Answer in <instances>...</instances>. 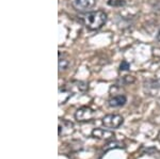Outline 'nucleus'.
<instances>
[{
  "mask_svg": "<svg viewBox=\"0 0 160 159\" xmlns=\"http://www.w3.org/2000/svg\"><path fill=\"white\" fill-rule=\"evenodd\" d=\"M156 38L160 42V29L158 30V32H157V35H156Z\"/></svg>",
  "mask_w": 160,
  "mask_h": 159,
  "instance_id": "nucleus-14",
  "label": "nucleus"
},
{
  "mask_svg": "<svg viewBox=\"0 0 160 159\" xmlns=\"http://www.w3.org/2000/svg\"><path fill=\"white\" fill-rule=\"evenodd\" d=\"M135 81H136V78L133 76H130V75H126V76H124L122 79H121V83L125 84V86L132 84Z\"/></svg>",
  "mask_w": 160,
  "mask_h": 159,
  "instance_id": "nucleus-10",
  "label": "nucleus"
},
{
  "mask_svg": "<svg viewBox=\"0 0 160 159\" xmlns=\"http://www.w3.org/2000/svg\"><path fill=\"white\" fill-rule=\"evenodd\" d=\"M146 87L148 89H152V90H156V89H159L160 88V79H157V80H151L146 83Z\"/></svg>",
  "mask_w": 160,
  "mask_h": 159,
  "instance_id": "nucleus-11",
  "label": "nucleus"
},
{
  "mask_svg": "<svg viewBox=\"0 0 160 159\" xmlns=\"http://www.w3.org/2000/svg\"><path fill=\"white\" fill-rule=\"evenodd\" d=\"M58 65H59V71H64L68 67L69 65V61L66 58H63L61 57V55L59 53V62H58Z\"/></svg>",
  "mask_w": 160,
  "mask_h": 159,
  "instance_id": "nucleus-8",
  "label": "nucleus"
},
{
  "mask_svg": "<svg viewBox=\"0 0 160 159\" xmlns=\"http://www.w3.org/2000/svg\"><path fill=\"white\" fill-rule=\"evenodd\" d=\"M102 123L106 128H109V129H117V128L122 126V124L124 123V117L122 115L115 114V113L107 114L102 117Z\"/></svg>",
  "mask_w": 160,
  "mask_h": 159,
  "instance_id": "nucleus-2",
  "label": "nucleus"
},
{
  "mask_svg": "<svg viewBox=\"0 0 160 159\" xmlns=\"http://www.w3.org/2000/svg\"><path fill=\"white\" fill-rule=\"evenodd\" d=\"M108 4L110 7H122L126 4L125 0H108Z\"/></svg>",
  "mask_w": 160,
  "mask_h": 159,
  "instance_id": "nucleus-9",
  "label": "nucleus"
},
{
  "mask_svg": "<svg viewBox=\"0 0 160 159\" xmlns=\"http://www.w3.org/2000/svg\"><path fill=\"white\" fill-rule=\"evenodd\" d=\"M78 88L80 91L82 92H86L88 89H89V86H88L87 82H82V81H80V82H78Z\"/></svg>",
  "mask_w": 160,
  "mask_h": 159,
  "instance_id": "nucleus-13",
  "label": "nucleus"
},
{
  "mask_svg": "<svg viewBox=\"0 0 160 159\" xmlns=\"http://www.w3.org/2000/svg\"><path fill=\"white\" fill-rule=\"evenodd\" d=\"M95 111L92 108L88 106H82L76 110L75 112V120L77 122L83 123V122H90L94 119Z\"/></svg>",
  "mask_w": 160,
  "mask_h": 159,
  "instance_id": "nucleus-3",
  "label": "nucleus"
},
{
  "mask_svg": "<svg viewBox=\"0 0 160 159\" xmlns=\"http://www.w3.org/2000/svg\"><path fill=\"white\" fill-rule=\"evenodd\" d=\"M72 4H73V7L76 11L88 12L89 10L95 7L96 0H74Z\"/></svg>",
  "mask_w": 160,
  "mask_h": 159,
  "instance_id": "nucleus-5",
  "label": "nucleus"
},
{
  "mask_svg": "<svg viewBox=\"0 0 160 159\" xmlns=\"http://www.w3.org/2000/svg\"><path fill=\"white\" fill-rule=\"evenodd\" d=\"M130 68V64L127 62L126 60H124L120 64V70L121 71H128Z\"/></svg>",
  "mask_w": 160,
  "mask_h": 159,
  "instance_id": "nucleus-12",
  "label": "nucleus"
},
{
  "mask_svg": "<svg viewBox=\"0 0 160 159\" xmlns=\"http://www.w3.org/2000/svg\"><path fill=\"white\" fill-rule=\"evenodd\" d=\"M127 102V98H126L125 95H115L108 101V106L111 107V108H120V107L124 106Z\"/></svg>",
  "mask_w": 160,
  "mask_h": 159,
  "instance_id": "nucleus-6",
  "label": "nucleus"
},
{
  "mask_svg": "<svg viewBox=\"0 0 160 159\" xmlns=\"http://www.w3.org/2000/svg\"><path fill=\"white\" fill-rule=\"evenodd\" d=\"M107 14L102 11V10H97V11L88 12L82 16V22L86 26L87 29L95 31V30H99L102 28L107 22Z\"/></svg>",
  "mask_w": 160,
  "mask_h": 159,
  "instance_id": "nucleus-1",
  "label": "nucleus"
},
{
  "mask_svg": "<svg viewBox=\"0 0 160 159\" xmlns=\"http://www.w3.org/2000/svg\"><path fill=\"white\" fill-rule=\"evenodd\" d=\"M91 136L94 139L105 141H111L114 139L115 137L114 132L109 129H104V128H94L91 132Z\"/></svg>",
  "mask_w": 160,
  "mask_h": 159,
  "instance_id": "nucleus-4",
  "label": "nucleus"
},
{
  "mask_svg": "<svg viewBox=\"0 0 160 159\" xmlns=\"http://www.w3.org/2000/svg\"><path fill=\"white\" fill-rule=\"evenodd\" d=\"M125 147H126L125 143L121 142V141L111 140V141H109V142L107 143V144H105L104 151H105V152H107V151H109V150H115V148H125Z\"/></svg>",
  "mask_w": 160,
  "mask_h": 159,
  "instance_id": "nucleus-7",
  "label": "nucleus"
}]
</instances>
